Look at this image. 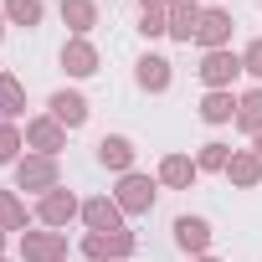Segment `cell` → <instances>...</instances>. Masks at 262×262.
Segmentation results:
<instances>
[{"label": "cell", "instance_id": "8fae6325", "mask_svg": "<svg viewBox=\"0 0 262 262\" xmlns=\"http://www.w3.org/2000/svg\"><path fill=\"white\" fill-rule=\"evenodd\" d=\"M242 123H247V128H257V123H262V93H252V98L242 103Z\"/></svg>", "mask_w": 262, "mask_h": 262}, {"label": "cell", "instance_id": "9a60e30c", "mask_svg": "<svg viewBox=\"0 0 262 262\" xmlns=\"http://www.w3.org/2000/svg\"><path fill=\"white\" fill-rule=\"evenodd\" d=\"M206 118H231V98H221V93H216V98L206 103Z\"/></svg>", "mask_w": 262, "mask_h": 262}, {"label": "cell", "instance_id": "ba28073f", "mask_svg": "<svg viewBox=\"0 0 262 262\" xmlns=\"http://www.w3.org/2000/svg\"><path fill=\"white\" fill-rule=\"evenodd\" d=\"M103 165H128V144L123 139H103Z\"/></svg>", "mask_w": 262, "mask_h": 262}, {"label": "cell", "instance_id": "2e32d148", "mask_svg": "<svg viewBox=\"0 0 262 262\" xmlns=\"http://www.w3.org/2000/svg\"><path fill=\"white\" fill-rule=\"evenodd\" d=\"M165 180L185 185V180H190V165H185V160H170V165H165Z\"/></svg>", "mask_w": 262, "mask_h": 262}, {"label": "cell", "instance_id": "d6986e66", "mask_svg": "<svg viewBox=\"0 0 262 262\" xmlns=\"http://www.w3.org/2000/svg\"><path fill=\"white\" fill-rule=\"evenodd\" d=\"M16 155V134H6V128H0V160H11Z\"/></svg>", "mask_w": 262, "mask_h": 262}, {"label": "cell", "instance_id": "e0dca14e", "mask_svg": "<svg viewBox=\"0 0 262 262\" xmlns=\"http://www.w3.org/2000/svg\"><path fill=\"white\" fill-rule=\"evenodd\" d=\"M144 31H160V0H144Z\"/></svg>", "mask_w": 262, "mask_h": 262}, {"label": "cell", "instance_id": "30bf717a", "mask_svg": "<svg viewBox=\"0 0 262 262\" xmlns=\"http://www.w3.org/2000/svg\"><path fill=\"white\" fill-rule=\"evenodd\" d=\"M47 180H52V165H47V160H41V165H26V170H21V185H47Z\"/></svg>", "mask_w": 262, "mask_h": 262}, {"label": "cell", "instance_id": "5bb4252c", "mask_svg": "<svg viewBox=\"0 0 262 262\" xmlns=\"http://www.w3.org/2000/svg\"><path fill=\"white\" fill-rule=\"evenodd\" d=\"M67 62H72V72H93V52H88V47H72Z\"/></svg>", "mask_w": 262, "mask_h": 262}, {"label": "cell", "instance_id": "7c38bea8", "mask_svg": "<svg viewBox=\"0 0 262 262\" xmlns=\"http://www.w3.org/2000/svg\"><path fill=\"white\" fill-rule=\"evenodd\" d=\"M123 201H128V206H149V185H144V180H128V185H123Z\"/></svg>", "mask_w": 262, "mask_h": 262}, {"label": "cell", "instance_id": "52a82bcc", "mask_svg": "<svg viewBox=\"0 0 262 262\" xmlns=\"http://www.w3.org/2000/svg\"><path fill=\"white\" fill-rule=\"evenodd\" d=\"M190 21H195V11H190V6H175V26H170V31H175L180 41H190V31H195Z\"/></svg>", "mask_w": 262, "mask_h": 262}, {"label": "cell", "instance_id": "4fadbf2b", "mask_svg": "<svg viewBox=\"0 0 262 262\" xmlns=\"http://www.w3.org/2000/svg\"><path fill=\"white\" fill-rule=\"evenodd\" d=\"M11 16H16V21H26V26H31V21H36V16H41V6H36V0H11Z\"/></svg>", "mask_w": 262, "mask_h": 262}, {"label": "cell", "instance_id": "277c9868", "mask_svg": "<svg viewBox=\"0 0 262 262\" xmlns=\"http://www.w3.org/2000/svg\"><path fill=\"white\" fill-rule=\"evenodd\" d=\"M195 31H201V41H221L226 36V16H201Z\"/></svg>", "mask_w": 262, "mask_h": 262}, {"label": "cell", "instance_id": "5b68a950", "mask_svg": "<svg viewBox=\"0 0 262 262\" xmlns=\"http://www.w3.org/2000/svg\"><path fill=\"white\" fill-rule=\"evenodd\" d=\"M88 221H93L98 231H103V226H108V231H118V216H113V206H103V201H98V206H88Z\"/></svg>", "mask_w": 262, "mask_h": 262}, {"label": "cell", "instance_id": "7a4b0ae2", "mask_svg": "<svg viewBox=\"0 0 262 262\" xmlns=\"http://www.w3.org/2000/svg\"><path fill=\"white\" fill-rule=\"evenodd\" d=\"M139 82H144V88H165V82H170L165 62H160V57H144V62H139Z\"/></svg>", "mask_w": 262, "mask_h": 262}, {"label": "cell", "instance_id": "9c48e42d", "mask_svg": "<svg viewBox=\"0 0 262 262\" xmlns=\"http://www.w3.org/2000/svg\"><path fill=\"white\" fill-rule=\"evenodd\" d=\"M41 216H47V221H67V216H72V195H52Z\"/></svg>", "mask_w": 262, "mask_h": 262}, {"label": "cell", "instance_id": "3957f363", "mask_svg": "<svg viewBox=\"0 0 262 262\" xmlns=\"http://www.w3.org/2000/svg\"><path fill=\"white\" fill-rule=\"evenodd\" d=\"M231 72H236V62H231V57H221V52H211V57H206V82H226Z\"/></svg>", "mask_w": 262, "mask_h": 262}, {"label": "cell", "instance_id": "ac0fdd59", "mask_svg": "<svg viewBox=\"0 0 262 262\" xmlns=\"http://www.w3.org/2000/svg\"><path fill=\"white\" fill-rule=\"evenodd\" d=\"M0 98H6V103H21V88H16L11 77H0Z\"/></svg>", "mask_w": 262, "mask_h": 262}, {"label": "cell", "instance_id": "ffe728a7", "mask_svg": "<svg viewBox=\"0 0 262 262\" xmlns=\"http://www.w3.org/2000/svg\"><path fill=\"white\" fill-rule=\"evenodd\" d=\"M247 67H252V72H257V77H262V41H257V47H252V52H247Z\"/></svg>", "mask_w": 262, "mask_h": 262}, {"label": "cell", "instance_id": "6da1fadb", "mask_svg": "<svg viewBox=\"0 0 262 262\" xmlns=\"http://www.w3.org/2000/svg\"><path fill=\"white\" fill-rule=\"evenodd\" d=\"M52 108H57V118H62V123H82V113H88L77 93H57V98H52Z\"/></svg>", "mask_w": 262, "mask_h": 262}, {"label": "cell", "instance_id": "8992f818", "mask_svg": "<svg viewBox=\"0 0 262 262\" xmlns=\"http://www.w3.org/2000/svg\"><path fill=\"white\" fill-rule=\"evenodd\" d=\"M175 231H180V242H185V247H201V242H206V226H201V221H190V216H185V221H175Z\"/></svg>", "mask_w": 262, "mask_h": 262}]
</instances>
